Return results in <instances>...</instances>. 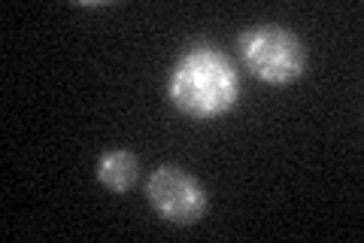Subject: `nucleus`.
Here are the masks:
<instances>
[{"instance_id": "obj_2", "label": "nucleus", "mask_w": 364, "mask_h": 243, "mask_svg": "<svg viewBox=\"0 0 364 243\" xmlns=\"http://www.w3.org/2000/svg\"><path fill=\"white\" fill-rule=\"evenodd\" d=\"M237 52L246 71L267 86H289L306 71V49L301 37L279 25H255L243 31Z\"/></svg>"}, {"instance_id": "obj_4", "label": "nucleus", "mask_w": 364, "mask_h": 243, "mask_svg": "<svg viewBox=\"0 0 364 243\" xmlns=\"http://www.w3.org/2000/svg\"><path fill=\"white\" fill-rule=\"evenodd\" d=\"M136 177H140V158L128 149H112V152L100 155L97 161V180L100 186H107L109 192H131Z\"/></svg>"}, {"instance_id": "obj_1", "label": "nucleus", "mask_w": 364, "mask_h": 243, "mask_svg": "<svg viewBox=\"0 0 364 243\" xmlns=\"http://www.w3.org/2000/svg\"><path fill=\"white\" fill-rule=\"evenodd\" d=\"M240 95V76L234 61L215 46H191L179 58L167 79L170 103L188 119H219L234 110Z\"/></svg>"}, {"instance_id": "obj_3", "label": "nucleus", "mask_w": 364, "mask_h": 243, "mask_svg": "<svg viewBox=\"0 0 364 243\" xmlns=\"http://www.w3.org/2000/svg\"><path fill=\"white\" fill-rule=\"evenodd\" d=\"M146 198L152 210L167 219L170 225H195L207 213V192L188 170L164 165L146 182Z\"/></svg>"}]
</instances>
